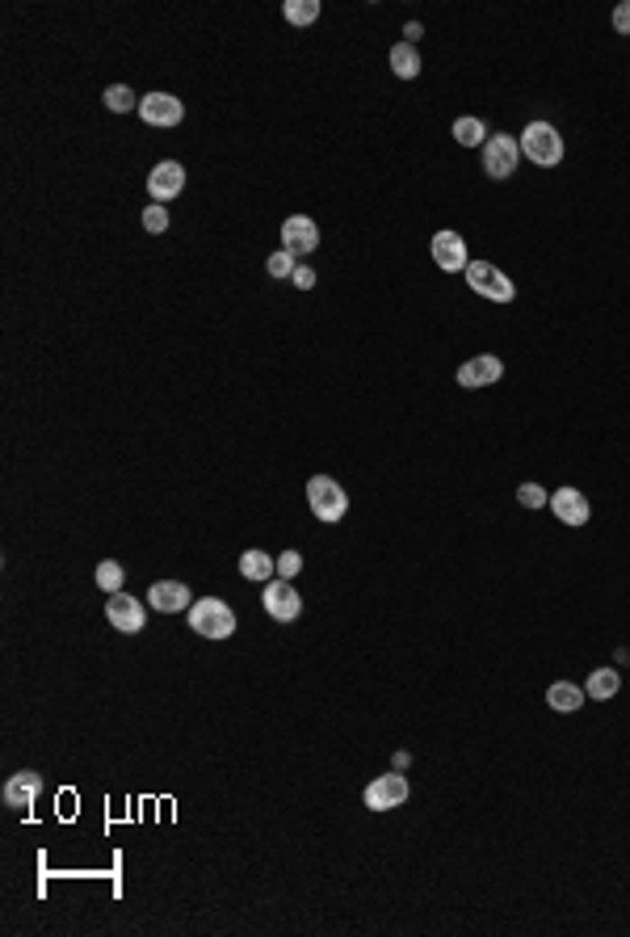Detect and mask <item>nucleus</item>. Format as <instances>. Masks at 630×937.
I'll return each instance as SVG.
<instances>
[{"instance_id":"nucleus-1","label":"nucleus","mask_w":630,"mask_h":937,"mask_svg":"<svg viewBox=\"0 0 630 937\" xmlns=\"http://www.w3.org/2000/svg\"><path fill=\"white\" fill-rule=\"evenodd\" d=\"M517 144H522V156H530V164H538V169L563 164V135L551 122H530Z\"/></svg>"},{"instance_id":"nucleus-2","label":"nucleus","mask_w":630,"mask_h":937,"mask_svg":"<svg viewBox=\"0 0 630 937\" xmlns=\"http://www.w3.org/2000/svg\"><path fill=\"white\" fill-rule=\"evenodd\" d=\"M190 631L202 635V639H231V631H236V614H231L227 601L202 597V601L190 606Z\"/></svg>"},{"instance_id":"nucleus-3","label":"nucleus","mask_w":630,"mask_h":937,"mask_svg":"<svg viewBox=\"0 0 630 937\" xmlns=\"http://www.w3.org/2000/svg\"><path fill=\"white\" fill-rule=\"evenodd\" d=\"M307 505H311V513L328 525L340 522V517L349 513V496H345V487H340L332 475H311V479H307Z\"/></svg>"},{"instance_id":"nucleus-4","label":"nucleus","mask_w":630,"mask_h":937,"mask_svg":"<svg viewBox=\"0 0 630 937\" xmlns=\"http://www.w3.org/2000/svg\"><path fill=\"white\" fill-rule=\"evenodd\" d=\"M467 286H471L475 294L492 299V303H513V294H517L513 278L505 274V269L492 265V261H471V265H467Z\"/></svg>"},{"instance_id":"nucleus-5","label":"nucleus","mask_w":630,"mask_h":937,"mask_svg":"<svg viewBox=\"0 0 630 937\" xmlns=\"http://www.w3.org/2000/svg\"><path fill=\"white\" fill-rule=\"evenodd\" d=\"M517 160H522V144H517L513 135H505V131L487 135V144H484V172L492 177V181H505V177H513V172H517Z\"/></svg>"},{"instance_id":"nucleus-6","label":"nucleus","mask_w":630,"mask_h":937,"mask_svg":"<svg viewBox=\"0 0 630 937\" xmlns=\"http://www.w3.org/2000/svg\"><path fill=\"white\" fill-rule=\"evenodd\" d=\"M408 794H412V786H408V778H403L400 769H391V774H383V778H375L370 786H366V807L370 812H391V807H403L408 803Z\"/></svg>"},{"instance_id":"nucleus-7","label":"nucleus","mask_w":630,"mask_h":937,"mask_svg":"<svg viewBox=\"0 0 630 937\" xmlns=\"http://www.w3.org/2000/svg\"><path fill=\"white\" fill-rule=\"evenodd\" d=\"M265 609L273 622H294L299 614H303V597H299V589H294V580H282V576H273L265 585Z\"/></svg>"},{"instance_id":"nucleus-8","label":"nucleus","mask_w":630,"mask_h":937,"mask_svg":"<svg viewBox=\"0 0 630 937\" xmlns=\"http://www.w3.org/2000/svg\"><path fill=\"white\" fill-rule=\"evenodd\" d=\"M106 618H109V626L114 631H122V635H139L144 631V622H147V609L134 601L131 593H109V601H106Z\"/></svg>"},{"instance_id":"nucleus-9","label":"nucleus","mask_w":630,"mask_h":937,"mask_svg":"<svg viewBox=\"0 0 630 937\" xmlns=\"http://www.w3.org/2000/svg\"><path fill=\"white\" fill-rule=\"evenodd\" d=\"M429 253H433V261H437L441 274H467V265H471V256H467V240H462L459 232H437L433 244H429Z\"/></svg>"},{"instance_id":"nucleus-10","label":"nucleus","mask_w":630,"mask_h":937,"mask_svg":"<svg viewBox=\"0 0 630 937\" xmlns=\"http://www.w3.org/2000/svg\"><path fill=\"white\" fill-rule=\"evenodd\" d=\"M282 248L291 256H307L320 248V227H315V219H307V215H291V219L282 223Z\"/></svg>"},{"instance_id":"nucleus-11","label":"nucleus","mask_w":630,"mask_h":937,"mask_svg":"<svg viewBox=\"0 0 630 937\" xmlns=\"http://www.w3.org/2000/svg\"><path fill=\"white\" fill-rule=\"evenodd\" d=\"M500 375H505V362H500L496 353H479V357L459 366V387H467V391L492 387V383H500Z\"/></svg>"},{"instance_id":"nucleus-12","label":"nucleus","mask_w":630,"mask_h":937,"mask_svg":"<svg viewBox=\"0 0 630 937\" xmlns=\"http://www.w3.org/2000/svg\"><path fill=\"white\" fill-rule=\"evenodd\" d=\"M139 118L147 122V126H177V122L185 118V106L172 93H147L144 101H139Z\"/></svg>"},{"instance_id":"nucleus-13","label":"nucleus","mask_w":630,"mask_h":937,"mask_svg":"<svg viewBox=\"0 0 630 937\" xmlns=\"http://www.w3.org/2000/svg\"><path fill=\"white\" fill-rule=\"evenodd\" d=\"M185 190V169L177 164V160H160L156 169L147 172V194L156 198V202H169V198H177Z\"/></svg>"},{"instance_id":"nucleus-14","label":"nucleus","mask_w":630,"mask_h":937,"mask_svg":"<svg viewBox=\"0 0 630 937\" xmlns=\"http://www.w3.org/2000/svg\"><path fill=\"white\" fill-rule=\"evenodd\" d=\"M551 513H555L563 525H588V517H593L588 496H584L580 487H559L555 496H551Z\"/></svg>"},{"instance_id":"nucleus-15","label":"nucleus","mask_w":630,"mask_h":937,"mask_svg":"<svg viewBox=\"0 0 630 937\" xmlns=\"http://www.w3.org/2000/svg\"><path fill=\"white\" fill-rule=\"evenodd\" d=\"M38 791H42V774H34V769H22V774H13L9 782H5V807H13V812H25V807H34Z\"/></svg>"},{"instance_id":"nucleus-16","label":"nucleus","mask_w":630,"mask_h":937,"mask_svg":"<svg viewBox=\"0 0 630 937\" xmlns=\"http://www.w3.org/2000/svg\"><path fill=\"white\" fill-rule=\"evenodd\" d=\"M147 601H152L160 614H181V609L190 606V589H185L181 580H156L152 593H147Z\"/></svg>"},{"instance_id":"nucleus-17","label":"nucleus","mask_w":630,"mask_h":937,"mask_svg":"<svg viewBox=\"0 0 630 937\" xmlns=\"http://www.w3.org/2000/svg\"><path fill=\"white\" fill-rule=\"evenodd\" d=\"M584 698H588V694H584L580 685H571V682H555L551 690H546V706H551V710H559V715H571V710H580Z\"/></svg>"},{"instance_id":"nucleus-18","label":"nucleus","mask_w":630,"mask_h":937,"mask_svg":"<svg viewBox=\"0 0 630 937\" xmlns=\"http://www.w3.org/2000/svg\"><path fill=\"white\" fill-rule=\"evenodd\" d=\"M391 72L400 76V80H416L421 76V51L412 42H395L391 47Z\"/></svg>"},{"instance_id":"nucleus-19","label":"nucleus","mask_w":630,"mask_h":937,"mask_svg":"<svg viewBox=\"0 0 630 937\" xmlns=\"http://www.w3.org/2000/svg\"><path fill=\"white\" fill-rule=\"evenodd\" d=\"M618 690H622V673H618V669H597V673H588V685H584V694L597 698V702L614 698Z\"/></svg>"},{"instance_id":"nucleus-20","label":"nucleus","mask_w":630,"mask_h":937,"mask_svg":"<svg viewBox=\"0 0 630 937\" xmlns=\"http://www.w3.org/2000/svg\"><path fill=\"white\" fill-rule=\"evenodd\" d=\"M273 572H278V563L269 560L265 551L253 547V551H244V555H240V576H248V580H265V585H269Z\"/></svg>"},{"instance_id":"nucleus-21","label":"nucleus","mask_w":630,"mask_h":937,"mask_svg":"<svg viewBox=\"0 0 630 937\" xmlns=\"http://www.w3.org/2000/svg\"><path fill=\"white\" fill-rule=\"evenodd\" d=\"M487 135H492V131H487L484 118H471V114H467V118L454 122V139H459L462 147H484Z\"/></svg>"},{"instance_id":"nucleus-22","label":"nucleus","mask_w":630,"mask_h":937,"mask_svg":"<svg viewBox=\"0 0 630 937\" xmlns=\"http://www.w3.org/2000/svg\"><path fill=\"white\" fill-rule=\"evenodd\" d=\"M282 17L291 25H311L320 17V0H286L282 5Z\"/></svg>"},{"instance_id":"nucleus-23","label":"nucleus","mask_w":630,"mask_h":937,"mask_svg":"<svg viewBox=\"0 0 630 937\" xmlns=\"http://www.w3.org/2000/svg\"><path fill=\"white\" fill-rule=\"evenodd\" d=\"M122 580H126V572H122L118 560H101L97 563V585L106 589V593H122Z\"/></svg>"},{"instance_id":"nucleus-24","label":"nucleus","mask_w":630,"mask_h":937,"mask_svg":"<svg viewBox=\"0 0 630 937\" xmlns=\"http://www.w3.org/2000/svg\"><path fill=\"white\" fill-rule=\"evenodd\" d=\"M106 106H109L114 114H126V110H134V106H139V97H134L126 85H109V88H106Z\"/></svg>"},{"instance_id":"nucleus-25","label":"nucleus","mask_w":630,"mask_h":937,"mask_svg":"<svg viewBox=\"0 0 630 937\" xmlns=\"http://www.w3.org/2000/svg\"><path fill=\"white\" fill-rule=\"evenodd\" d=\"M265 269L273 274V278H294V269H299V265H294V256L286 253V248H278V253L265 261Z\"/></svg>"},{"instance_id":"nucleus-26","label":"nucleus","mask_w":630,"mask_h":937,"mask_svg":"<svg viewBox=\"0 0 630 937\" xmlns=\"http://www.w3.org/2000/svg\"><path fill=\"white\" fill-rule=\"evenodd\" d=\"M144 227L152 236H160V232H169V210L160 207V202H152V207L144 210Z\"/></svg>"},{"instance_id":"nucleus-27","label":"nucleus","mask_w":630,"mask_h":937,"mask_svg":"<svg viewBox=\"0 0 630 937\" xmlns=\"http://www.w3.org/2000/svg\"><path fill=\"white\" fill-rule=\"evenodd\" d=\"M517 500H522L525 509H542V505H551V496L542 492V484H522V487H517Z\"/></svg>"},{"instance_id":"nucleus-28","label":"nucleus","mask_w":630,"mask_h":937,"mask_svg":"<svg viewBox=\"0 0 630 937\" xmlns=\"http://www.w3.org/2000/svg\"><path fill=\"white\" fill-rule=\"evenodd\" d=\"M299 572H303V555H299V551H282V555H278V576H282V580H294Z\"/></svg>"},{"instance_id":"nucleus-29","label":"nucleus","mask_w":630,"mask_h":937,"mask_svg":"<svg viewBox=\"0 0 630 937\" xmlns=\"http://www.w3.org/2000/svg\"><path fill=\"white\" fill-rule=\"evenodd\" d=\"M614 30H618V34H630V0L614 9Z\"/></svg>"},{"instance_id":"nucleus-30","label":"nucleus","mask_w":630,"mask_h":937,"mask_svg":"<svg viewBox=\"0 0 630 937\" xmlns=\"http://www.w3.org/2000/svg\"><path fill=\"white\" fill-rule=\"evenodd\" d=\"M294 286H299V291H311V286H315V269H307V265L294 269Z\"/></svg>"},{"instance_id":"nucleus-31","label":"nucleus","mask_w":630,"mask_h":937,"mask_svg":"<svg viewBox=\"0 0 630 937\" xmlns=\"http://www.w3.org/2000/svg\"><path fill=\"white\" fill-rule=\"evenodd\" d=\"M403 34H408V38H403V42H412V47H416V38L424 34V30H421V22H408V25H403Z\"/></svg>"},{"instance_id":"nucleus-32","label":"nucleus","mask_w":630,"mask_h":937,"mask_svg":"<svg viewBox=\"0 0 630 937\" xmlns=\"http://www.w3.org/2000/svg\"><path fill=\"white\" fill-rule=\"evenodd\" d=\"M408 765H412V756H408V753H395V761H391V769H400V774H403V769H408Z\"/></svg>"}]
</instances>
